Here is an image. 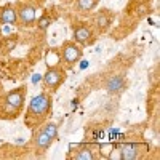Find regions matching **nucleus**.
Returning <instances> with one entry per match:
<instances>
[{
	"mask_svg": "<svg viewBox=\"0 0 160 160\" xmlns=\"http://www.w3.org/2000/svg\"><path fill=\"white\" fill-rule=\"evenodd\" d=\"M114 19H115V13L114 11H111L109 8H101V10H98L95 15H93V26L96 28V31L99 34H104V32L109 31Z\"/></svg>",
	"mask_w": 160,
	"mask_h": 160,
	"instance_id": "8",
	"label": "nucleus"
},
{
	"mask_svg": "<svg viewBox=\"0 0 160 160\" xmlns=\"http://www.w3.org/2000/svg\"><path fill=\"white\" fill-rule=\"evenodd\" d=\"M71 157L74 160H95L96 154H95L91 146H80V148H77L74 151V154Z\"/></svg>",
	"mask_w": 160,
	"mask_h": 160,
	"instance_id": "14",
	"label": "nucleus"
},
{
	"mask_svg": "<svg viewBox=\"0 0 160 160\" xmlns=\"http://www.w3.org/2000/svg\"><path fill=\"white\" fill-rule=\"evenodd\" d=\"M24 2H29V3H34V5H42L45 0H24Z\"/></svg>",
	"mask_w": 160,
	"mask_h": 160,
	"instance_id": "17",
	"label": "nucleus"
},
{
	"mask_svg": "<svg viewBox=\"0 0 160 160\" xmlns=\"http://www.w3.org/2000/svg\"><path fill=\"white\" fill-rule=\"evenodd\" d=\"M114 149H115L114 144H99V152H101L104 157H111V155H112L111 152H114Z\"/></svg>",
	"mask_w": 160,
	"mask_h": 160,
	"instance_id": "16",
	"label": "nucleus"
},
{
	"mask_svg": "<svg viewBox=\"0 0 160 160\" xmlns=\"http://www.w3.org/2000/svg\"><path fill=\"white\" fill-rule=\"evenodd\" d=\"M127 85H128L127 77L122 75V74H117V75H112L108 82H106L104 88L109 95H120L123 90H127Z\"/></svg>",
	"mask_w": 160,
	"mask_h": 160,
	"instance_id": "9",
	"label": "nucleus"
},
{
	"mask_svg": "<svg viewBox=\"0 0 160 160\" xmlns=\"http://www.w3.org/2000/svg\"><path fill=\"white\" fill-rule=\"evenodd\" d=\"M18 45V35L11 34L8 37H0V55H10Z\"/></svg>",
	"mask_w": 160,
	"mask_h": 160,
	"instance_id": "13",
	"label": "nucleus"
},
{
	"mask_svg": "<svg viewBox=\"0 0 160 160\" xmlns=\"http://www.w3.org/2000/svg\"><path fill=\"white\" fill-rule=\"evenodd\" d=\"M74 10L80 15H88L99 5V0H74Z\"/></svg>",
	"mask_w": 160,
	"mask_h": 160,
	"instance_id": "12",
	"label": "nucleus"
},
{
	"mask_svg": "<svg viewBox=\"0 0 160 160\" xmlns=\"http://www.w3.org/2000/svg\"><path fill=\"white\" fill-rule=\"evenodd\" d=\"M50 24H51V16L48 15V13H43L40 18H37V22H35V26L40 31H47L50 28Z\"/></svg>",
	"mask_w": 160,
	"mask_h": 160,
	"instance_id": "15",
	"label": "nucleus"
},
{
	"mask_svg": "<svg viewBox=\"0 0 160 160\" xmlns=\"http://www.w3.org/2000/svg\"><path fill=\"white\" fill-rule=\"evenodd\" d=\"M28 96V87H16L0 98V118H15L19 115Z\"/></svg>",
	"mask_w": 160,
	"mask_h": 160,
	"instance_id": "2",
	"label": "nucleus"
},
{
	"mask_svg": "<svg viewBox=\"0 0 160 160\" xmlns=\"http://www.w3.org/2000/svg\"><path fill=\"white\" fill-rule=\"evenodd\" d=\"M0 22L10 24V26H18V16H16V10H15L13 3H7L0 8Z\"/></svg>",
	"mask_w": 160,
	"mask_h": 160,
	"instance_id": "11",
	"label": "nucleus"
},
{
	"mask_svg": "<svg viewBox=\"0 0 160 160\" xmlns=\"http://www.w3.org/2000/svg\"><path fill=\"white\" fill-rule=\"evenodd\" d=\"M72 34H74V42L78 43L80 47H90L95 42V31L85 21H78L72 24Z\"/></svg>",
	"mask_w": 160,
	"mask_h": 160,
	"instance_id": "7",
	"label": "nucleus"
},
{
	"mask_svg": "<svg viewBox=\"0 0 160 160\" xmlns=\"http://www.w3.org/2000/svg\"><path fill=\"white\" fill-rule=\"evenodd\" d=\"M0 37H2V35H0Z\"/></svg>",
	"mask_w": 160,
	"mask_h": 160,
	"instance_id": "19",
	"label": "nucleus"
},
{
	"mask_svg": "<svg viewBox=\"0 0 160 160\" xmlns=\"http://www.w3.org/2000/svg\"><path fill=\"white\" fill-rule=\"evenodd\" d=\"M120 158L123 160H138L142 157V148L136 142H127L120 146Z\"/></svg>",
	"mask_w": 160,
	"mask_h": 160,
	"instance_id": "10",
	"label": "nucleus"
},
{
	"mask_svg": "<svg viewBox=\"0 0 160 160\" xmlns=\"http://www.w3.org/2000/svg\"><path fill=\"white\" fill-rule=\"evenodd\" d=\"M51 109H53L51 93L42 91L37 96H34L28 106V109H26V114H24V122L28 125V128L35 130L42 123H45L51 114Z\"/></svg>",
	"mask_w": 160,
	"mask_h": 160,
	"instance_id": "1",
	"label": "nucleus"
},
{
	"mask_svg": "<svg viewBox=\"0 0 160 160\" xmlns=\"http://www.w3.org/2000/svg\"><path fill=\"white\" fill-rule=\"evenodd\" d=\"M59 2H61V3H66V5H68V3H72L74 0H59Z\"/></svg>",
	"mask_w": 160,
	"mask_h": 160,
	"instance_id": "18",
	"label": "nucleus"
},
{
	"mask_svg": "<svg viewBox=\"0 0 160 160\" xmlns=\"http://www.w3.org/2000/svg\"><path fill=\"white\" fill-rule=\"evenodd\" d=\"M15 5L16 10V16H18V26L24 29H31L35 28V22H37V5L29 3V2H24V0H18Z\"/></svg>",
	"mask_w": 160,
	"mask_h": 160,
	"instance_id": "4",
	"label": "nucleus"
},
{
	"mask_svg": "<svg viewBox=\"0 0 160 160\" xmlns=\"http://www.w3.org/2000/svg\"><path fill=\"white\" fill-rule=\"evenodd\" d=\"M56 138H58V125L47 120L45 123H42L38 128L34 130L32 144H34L35 152L38 155H43L51 148V144L56 141Z\"/></svg>",
	"mask_w": 160,
	"mask_h": 160,
	"instance_id": "3",
	"label": "nucleus"
},
{
	"mask_svg": "<svg viewBox=\"0 0 160 160\" xmlns=\"http://www.w3.org/2000/svg\"><path fill=\"white\" fill-rule=\"evenodd\" d=\"M66 78H68V74H66V69L62 66H50L43 74V87L48 90V93H55L66 82Z\"/></svg>",
	"mask_w": 160,
	"mask_h": 160,
	"instance_id": "5",
	"label": "nucleus"
},
{
	"mask_svg": "<svg viewBox=\"0 0 160 160\" xmlns=\"http://www.w3.org/2000/svg\"><path fill=\"white\" fill-rule=\"evenodd\" d=\"M82 56H83V50L74 40H66L61 45V59L66 68H74L82 59Z\"/></svg>",
	"mask_w": 160,
	"mask_h": 160,
	"instance_id": "6",
	"label": "nucleus"
}]
</instances>
